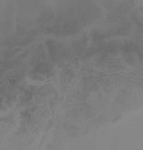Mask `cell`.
I'll return each mask as SVG.
<instances>
[{
  "instance_id": "6da1fadb",
  "label": "cell",
  "mask_w": 143,
  "mask_h": 150,
  "mask_svg": "<svg viewBox=\"0 0 143 150\" xmlns=\"http://www.w3.org/2000/svg\"><path fill=\"white\" fill-rule=\"evenodd\" d=\"M93 64L94 62H92V64H91V67L90 68H89V67H84L83 64L81 63V69L78 70V77L76 79V80L73 82V83L72 84V86H75V84H76L77 82H78L80 79V78L81 76V75L82 74H84L85 75L86 73H87V74L88 75V79L89 81H91V79L92 78L94 81H95V79H94V78H93V76L94 74H95V75H100L101 76H105V77H111L112 76H119V75L126 73V71H122V72H120V73H113V74H105V71H103V72H98L95 70H94L93 69Z\"/></svg>"
}]
</instances>
